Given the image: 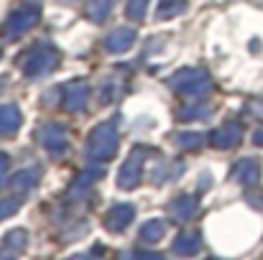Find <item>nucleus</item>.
<instances>
[{
    "label": "nucleus",
    "mask_w": 263,
    "mask_h": 260,
    "mask_svg": "<svg viewBox=\"0 0 263 260\" xmlns=\"http://www.w3.org/2000/svg\"><path fill=\"white\" fill-rule=\"evenodd\" d=\"M59 64V51L51 46V44H33L21 59H18V67L26 77H44L49 72H54Z\"/></svg>",
    "instance_id": "1"
},
{
    "label": "nucleus",
    "mask_w": 263,
    "mask_h": 260,
    "mask_svg": "<svg viewBox=\"0 0 263 260\" xmlns=\"http://www.w3.org/2000/svg\"><path fill=\"white\" fill-rule=\"evenodd\" d=\"M166 85L172 87L179 94H186V97H202L212 89V77L204 72V69H197V67H189V69H179L176 74H172L166 79Z\"/></svg>",
    "instance_id": "2"
},
{
    "label": "nucleus",
    "mask_w": 263,
    "mask_h": 260,
    "mask_svg": "<svg viewBox=\"0 0 263 260\" xmlns=\"http://www.w3.org/2000/svg\"><path fill=\"white\" fill-rule=\"evenodd\" d=\"M118 153V130L112 123H100L87 138V156L92 161H110Z\"/></svg>",
    "instance_id": "3"
},
{
    "label": "nucleus",
    "mask_w": 263,
    "mask_h": 260,
    "mask_svg": "<svg viewBox=\"0 0 263 260\" xmlns=\"http://www.w3.org/2000/svg\"><path fill=\"white\" fill-rule=\"evenodd\" d=\"M148 156H151V148H143V146H136V148L130 151V156L125 158L123 169L118 173V186H120V189H136V186L141 184Z\"/></svg>",
    "instance_id": "4"
},
{
    "label": "nucleus",
    "mask_w": 263,
    "mask_h": 260,
    "mask_svg": "<svg viewBox=\"0 0 263 260\" xmlns=\"http://www.w3.org/2000/svg\"><path fill=\"white\" fill-rule=\"evenodd\" d=\"M39 18H41V8H39V5H33V3L21 5L18 10H13V13L8 15V21H5V36H8V38L23 36L26 31H31V28L39 23Z\"/></svg>",
    "instance_id": "5"
},
{
    "label": "nucleus",
    "mask_w": 263,
    "mask_h": 260,
    "mask_svg": "<svg viewBox=\"0 0 263 260\" xmlns=\"http://www.w3.org/2000/svg\"><path fill=\"white\" fill-rule=\"evenodd\" d=\"M39 141H41V146H44L54 158H59V156H64V153L69 151L67 128L59 125V123H46V125H41V128H39Z\"/></svg>",
    "instance_id": "6"
},
{
    "label": "nucleus",
    "mask_w": 263,
    "mask_h": 260,
    "mask_svg": "<svg viewBox=\"0 0 263 260\" xmlns=\"http://www.w3.org/2000/svg\"><path fill=\"white\" fill-rule=\"evenodd\" d=\"M136 217V207L133 204H115L107 209V214L102 217V225L107 232H123Z\"/></svg>",
    "instance_id": "7"
},
{
    "label": "nucleus",
    "mask_w": 263,
    "mask_h": 260,
    "mask_svg": "<svg viewBox=\"0 0 263 260\" xmlns=\"http://www.w3.org/2000/svg\"><path fill=\"white\" fill-rule=\"evenodd\" d=\"M243 141V128L238 123H225L220 125L212 135H210V143L220 151H228V148H235L238 143Z\"/></svg>",
    "instance_id": "8"
},
{
    "label": "nucleus",
    "mask_w": 263,
    "mask_h": 260,
    "mask_svg": "<svg viewBox=\"0 0 263 260\" xmlns=\"http://www.w3.org/2000/svg\"><path fill=\"white\" fill-rule=\"evenodd\" d=\"M26 248H28V232L23 227H15L0 240V258H18Z\"/></svg>",
    "instance_id": "9"
},
{
    "label": "nucleus",
    "mask_w": 263,
    "mask_h": 260,
    "mask_svg": "<svg viewBox=\"0 0 263 260\" xmlns=\"http://www.w3.org/2000/svg\"><path fill=\"white\" fill-rule=\"evenodd\" d=\"M230 176H233L238 184H243V186H256V184L261 181V164H258L256 158H240V161L233 166Z\"/></svg>",
    "instance_id": "10"
},
{
    "label": "nucleus",
    "mask_w": 263,
    "mask_h": 260,
    "mask_svg": "<svg viewBox=\"0 0 263 260\" xmlns=\"http://www.w3.org/2000/svg\"><path fill=\"white\" fill-rule=\"evenodd\" d=\"M87 97H89V87L85 82H72V85H67V89H64L62 102H64V107L69 112H80V110H85Z\"/></svg>",
    "instance_id": "11"
},
{
    "label": "nucleus",
    "mask_w": 263,
    "mask_h": 260,
    "mask_svg": "<svg viewBox=\"0 0 263 260\" xmlns=\"http://www.w3.org/2000/svg\"><path fill=\"white\" fill-rule=\"evenodd\" d=\"M136 44V28H115L107 38H105V49L112 51V54H123L128 51L130 46Z\"/></svg>",
    "instance_id": "12"
},
{
    "label": "nucleus",
    "mask_w": 263,
    "mask_h": 260,
    "mask_svg": "<svg viewBox=\"0 0 263 260\" xmlns=\"http://www.w3.org/2000/svg\"><path fill=\"white\" fill-rule=\"evenodd\" d=\"M21 110L15 105H0V135L3 138H10L18 133L21 128Z\"/></svg>",
    "instance_id": "13"
},
{
    "label": "nucleus",
    "mask_w": 263,
    "mask_h": 260,
    "mask_svg": "<svg viewBox=\"0 0 263 260\" xmlns=\"http://www.w3.org/2000/svg\"><path fill=\"white\" fill-rule=\"evenodd\" d=\"M199 248H202V235L197 230H184L172 245V250L176 255H194Z\"/></svg>",
    "instance_id": "14"
},
{
    "label": "nucleus",
    "mask_w": 263,
    "mask_h": 260,
    "mask_svg": "<svg viewBox=\"0 0 263 260\" xmlns=\"http://www.w3.org/2000/svg\"><path fill=\"white\" fill-rule=\"evenodd\" d=\"M169 209H172V217L174 219L184 222V219L194 217V212H197V196L194 194H181V196H176L174 202L169 204Z\"/></svg>",
    "instance_id": "15"
},
{
    "label": "nucleus",
    "mask_w": 263,
    "mask_h": 260,
    "mask_svg": "<svg viewBox=\"0 0 263 260\" xmlns=\"http://www.w3.org/2000/svg\"><path fill=\"white\" fill-rule=\"evenodd\" d=\"M166 235V222L164 219H148L141 227V240L143 243H159Z\"/></svg>",
    "instance_id": "16"
},
{
    "label": "nucleus",
    "mask_w": 263,
    "mask_h": 260,
    "mask_svg": "<svg viewBox=\"0 0 263 260\" xmlns=\"http://www.w3.org/2000/svg\"><path fill=\"white\" fill-rule=\"evenodd\" d=\"M112 5H115V0H92L87 8H85V15H87L89 21H95V23H102L110 15Z\"/></svg>",
    "instance_id": "17"
},
{
    "label": "nucleus",
    "mask_w": 263,
    "mask_h": 260,
    "mask_svg": "<svg viewBox=\"0 0 263 260\" xmlns=\"http://www.w3.org/2000/svg\"><path fill=\"white\" fill-rule=\"evenodd\" d=\"M36 181H39V169H23L21 173H15V176H13L10 186H13V189H18V191H28V189H33V186H36Z\"/></svg>",
    "instance_id": "18"
},
{
    "label": "nucleus",
    "mask_w": 263,
    "mask_h": 260,
    "mask_svg": "<svg viewBox=\"0 0 263 260\" xmlns=\"http://www.w3.org/2000/svg\"><path fill=\"white\" fill-rule=\"evenodd\" d=\"M181 173V164L179 161H169V164H161L156 171L151 173V181L154 184H164V181H172Z\"/></svg>",
    "instance_id": "19"
},
{
    "label": "nucleus",
    "mask_w": 263,
    "mask_h": 260,
    "mask_svg": "<svg viewBox=\"0 0 263 260\" xmlns=\"http://www.w3.org/2000/svg\"><path fill=\"white\" fill-rule=\"evenodd\" d=\"M186 8V0H161L159 3V18L161 21H169V18H174V15H179L181 10Z\"/></svg>",
    "instance_id": "20"
},
{
    "label": "nucleus",
    "mask_w": 263,
    "mask_h": 260,
    "mask_svg": "<svg viewBox=\"0 0 263 260\" xmlns=\"http://www.w3.org/2000/svg\"><path fill=\"white\" fill-rule=\"evenodd\" d=\"M212 115V110L207 107V105H192V107H186V110H179V120H202V117H210Z\"/></svg>",
    "instance_id": "21"
},
{
    "label": "nucleus",
    "mask_w": 263,
    "mask_h": 260,
    "mask_svg": "<svg viewBox=\"0 0 263 260\" xmlns=\"http://www.w3.org/2000/svg\"><path fill=\"white\" fill-rule=\"evenodd\" d=\"M146 5H148V0H128L125 3V15L130 21H141L146 15Z\"/></svg>",
    "instance_id": "22"
},
{
    "label": "nucleus",
    "mask_w": 263,
    "mask_h": 260,
    "mask_svg": "<svg viewBox=\"0 0 263 260\" xmlns=\"http://www.w3.org/2000/svg\"><path fill=\"white\" fill-rule=\"evenodd\" d=\"M204 141H207V138H204L202 133H181V135H176V143H179L181 148H199Z\"/></svg>",
    "instance_id": "23"
},
{
    "label": "nucleus",
    "mask_w": 263,
    "mask_h": 260,
    "mask_svg": "<svg viewBox=\"0 0 263 260\" xmlns=\"http://www.w3.org/2000/svg\"><path fill=\"white\" fill-rule=\"evenodd\" d=\"M23 204V199L21 196H13V199H3L0 202V219H5V217H13L15 212H18V207Z\"/></svg>",
    "instance_id": "24"
},
{
    "label": "nucleus",
    "mask_w": 263,
    "mask_h": 260,
    "mask_svg": "<svg viewBox=\"0 0 263 260\" xmlns=\"http://www.w3.org/2000/svg\"><path fill=\"white\" fill-rule=\"evenodd\" d=\"M248 202H251V204H256L258 209H263V194H261V196H256V194L251 191V194H248Z\"/></svg>",
    "instance_id": "25"
},
{
    "label": "nucleus",
    "mask_w": 263,
    "mask_h": 260,
    "mask_svg": "<svg viewBox=\"0 0 263 260\" xmlns=\"http://www.w3.org/2000/svg\"><path fill=\"white\" fill-rule=\"evenodd\" d=\"M5 171H8V156H5V153H0V181H3Z\"/></svg>",
    "instance_id": "26"
},
{
    "label": "nucleus",
    "mask_w": 263,
    "mask_h": 260,
    "mask_svg": "<svg viewBox=\"0 0 263 260\" xmlns=\"http://www.w3.org/2000/svg\"><path fill=\"white\" fill-rule=\"evenodd\" d=\"M251 112L258 115V117H263V102H251Z\"/></svg>",
    "instance_id": "27"
},
{
    "label": "nucleus",
    "mask_w": 263,
    "mask_h": 260,
    "mask_svg": "<svg viewBox=\"0 0 263 260\" xmlns=\"http://www.w3.org/2000/svg\"><path fill=\"white\" fill-rule=\"evenodd\" d=\"M253 143H256V146H263V128H258V130H256V135H253Z\"/></svg>",
    "instance_id": "28"
}]
</instances>
